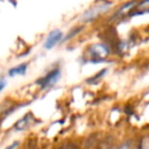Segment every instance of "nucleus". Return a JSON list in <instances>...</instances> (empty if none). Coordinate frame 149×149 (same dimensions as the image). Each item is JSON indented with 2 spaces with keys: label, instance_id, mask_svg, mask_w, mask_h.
<instances>
[{
  "label": "nucleus",
  "instance_id": "obj_9",
  "mask_svg": "<svg viewBox=\"0 0 149 149\" xmlns=\"http://www.w3.org/2000/svg\"><path fill=\"white\" fill-rule=\"evenodd\" d=\"M119 149H132V144H130V143H125V144H122Z\"/></svg>",
  "mask_w": 149,
  "mask_h": 149
},
{
  "label": "nucleus",
  "instance_id": "obj_8",
  "mask_svg": "<svg viewBox=\"0 0 149 149\" xmlns=\"http://www.w3.org/2000/svg\"><path fill=\"white\" fill-rule=\"evenodd\" d=\"M5 86H6V80H5L3 78H1V79H0V92L5 88Z\"/></svg>",
  "mask_w": 149,
  "mask_h": 149
},
{
  "label": "nucleus",
  "instance_id": "obj_2",
  "mask_svg": "<svg viewBox=\"0 0 149 149\" xmlns=\"http://www.w3.org/2000/svg\"><path fill=\"white\" fill-rule=\"evenodd\" d=\"M59 78H61V69L55 68V69L50 70L48 73H45L43 77H41L36 83L41 86L42 90H45V88H50L51 86L57 84Z\"/></svg>",
  "mask_w": 149,
  "mask_h": 149
},
{
  "label": "nucleus",
  "instance_id": "obj_7",
  "mask_svg": "<svg viewBox=\"0 0 149 149\" xmlns=\"http://www.w3.org/2000/svg\"><path fill=\"white\" fill-rule=\"evenodd\" d=\"M140 149H148V141H147V139H143V141H142V144H141Z\"/></svg>",
  "mask_w": 149,
  "mask_h": 149
},
{
  "label": "nucleus",
  "instance_id": "obj_6",
  "mask_svg": "<svg viewBox=\"0 0 149 149\" xmlns=\"http://www.w3.org/2000/svg\"><path fill=\"white\" fill-rule=\"evenodd\" d=\"M26 119H27V115H26L24 118H22L19 122H16L15 128H16L17 130H23V129H26V128L29 126V122H26Z\"/></svg>",
  "mask_w": 149,
  "mask_h": 149
},
{
  "label": "nucleus",
  "instance_id": "obj_10",
  "mask_svg": "<svg viewBox=\"0 0 149 149\" xmlns=\"http://www.w3.org/2000/svg\"><path fill=\"white\" fill-rule=\"evenodd\" d=\"M65 149H74V148H65Z\"/></svg>",
  "mask_w": 149,
  "mask_h": 149
},
{
  "label": "nucleus",
  "instance_id": "obj_3",
  "mask_svg": "<svg viewBox=\"0 0 149 149\" xmlns=\"http://www.w3.org/2000/svg\"><path fill=\"white\" fill-rule=\"evenodd\" d=\"M63 38V33L59 29H55L49 33V35L45 38L44 42V48L45 49H52L56 44H58L61 42V40Z\"/></svg>",
  "mask_w": 149,
  "mask_h": 149
},
{
  "label": "nucleus",
  "instance_id": "obj_5",
  "mask_svg": "<svg viewBox=\"0 0 149 149\" xmlns=\"http://www.w3.org/2000/svg\"><path fill=\"white\" fill-rule=\"evenodd\" d=\"M27 69H28V64H27V63H22V64H20V65H16V66L9 69V70H8V76H10V77L23 76V74L26 73Z\"/></svg>",
  "mask_w": 149,
  "mask_h": 149
},
{
  "label": "nucleus",
  "instance_id": "obj_1",
  "mask_svg": "<svg viewBox=\"0 0 149 149\" xmlns=\"http://www.w3.org/2000/svg\"><path fill=\"white\" fill-rule=\"evenodd\" d=\"M111 7H112V3H111V2H106V1L99 2V3L94 5L93 7H91L88 10H86V12L83 14L81 20H83V21H91V20H94V19L98 17L99 15L106 13Z\"/></svg>",
  "mask_w": 149,
  "mask_h": 149
},
{
  "label": "nucleus",
  "instance_id": "obj_4",
  "mask_svg": "<svg viewBox=\"0 0 149 149\" xmlns=\"http://www.w3.org/2000/svg\"><path fill=\"white\" fill-rule=\"evenodd\" d=\"M90 54H91V56L94 57V58L102 59V58L107 57V55L109 54V50H108V48H107L105 44L97 43V44L91 45V48H90Z\"/></svg>",
  "mask_w": 149,
  "mask_h": 149
}]
</instances>
